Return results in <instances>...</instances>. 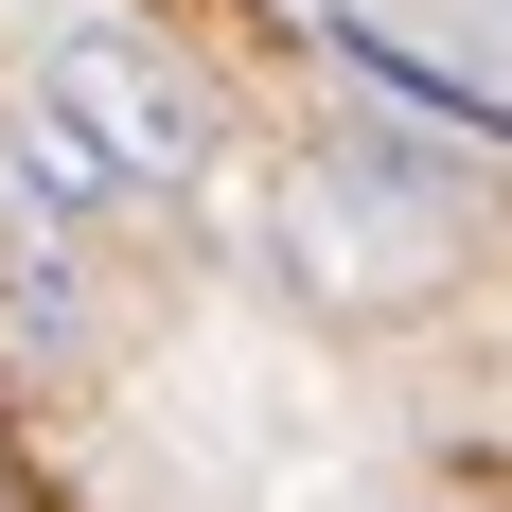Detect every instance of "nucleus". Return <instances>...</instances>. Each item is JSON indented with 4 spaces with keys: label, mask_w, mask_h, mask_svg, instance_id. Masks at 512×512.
I'll use <instances>...</instances> for the list:
<instances>
[{
    "label": "nucleus",
    "mask_w": 512,
    "mask_h": 512,
    "mask_svg": "<svg viewBox=\"0 0 512 512\" xmlns=\"http://www.w3.org/2000/svg\"><path fill=\"white\" fill-rule=\"evenodd\" d=\"M36 124L89 159L106 195H177V177L212 159V89L159 36H124V18H71V36L36 53Z\"/></svg>",
    "instance_id": "nucleus-1"
},
{
    "label": "nucleus",
    "mask_w": 512,
    "mask_h": 512,
    "mask_svg": "<svg viewBox=\"0 0 512 512\" xmlns=\"http://www.w3.org/2000/svg\"><path fill=\"white\" fill-rule=\"evenodd\" d=\"M0 195L36 212V230H106V212H124V195H106V177H89V159H71V142H53V124H36V106L0 124Z\"/></svg>",
    "instance_id": "nucleus-2"
}]
</instances>
